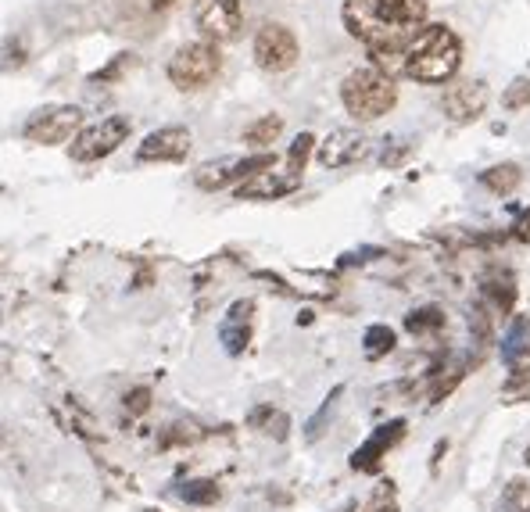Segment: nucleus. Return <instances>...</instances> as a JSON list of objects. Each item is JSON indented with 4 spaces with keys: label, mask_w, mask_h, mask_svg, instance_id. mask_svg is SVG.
Returning a JSON list of instances; mask_svg holds the SVG:
<instances>
[{
    "label": "nucleus",
    "mask_w": 530,
    "mask_h": 512,
    "mask_svg": "<svg viewBox=\"0 0 530 512\" xmlns=\"http://www.w3.org/2000/svg\"><path fill=\"white\" fill-rule=\"evenodd\" d=\"M427 0H344V29L369 54H405L412 36L427 26Z\"/></svg>",
    "instance_id": "1"
},
{
    "label": "nucleus",
    "mask_w": 530,
    "mask_h": 512,
    "mask_svg": "<svg viewBox=\"0 0 530 512\" xmlns=\"http://www.w3.org/2000/svg\"><path fill=\"white\" fill-rule=\"evenodd\" d=\"M462 65V40L445 22H427L405 47V76L416 83H452Z\"/></svg>",
    "instance_id": "2"
},
{
    "label": "nucleus",
    "mask_w": 530,
    "mask_h": 512,
    "mask_svg": "<svg viewBox=\"0 0 530 512\" xmlns=\"http://www.w3.org/2000/svg\"><path fill=\"white\" fill-rule=\"evenodd\" d=\"M341 101H344V108H348L351 119L377 122L398 104V86H394L391 76H384L380 69L366 65V69H355L344 76Z\"/></svg>",
    "instance_id": "3"
},
{
    "label": "nucleus",
    "mask_w": 530,
    "mask_h": 512,
    "mask_svg": "<svg viewBox=\"0 0 530 512\" xmlns=\"http://www.w3.org/2000/svg\"><path fill=\"white\" fill-rule=\"evenodd\" d=\"M219 72H223V54H219V47L208 40L183 43L169 61V79L176 90H183V94L205 90L208 83H215Z\"/></svg>",
    "instance_id": "4"
},
{
    "label": "nucleus",
    "mask_w": 530,
    "mask_h": 512,
    "mask_svg": "<svg viewBox=\"0 0 530 512\" xmlns=\"http://www.w3.org/2000/svg\"><path fill=\"white\" fill-rule=\"evenodd\" d=\"M129 129H133V122L126 119V115H112V119H101L94 122V126H86L76 133V140H72L69 154L72 162H101V158H108V154H115L122 144H126Z\"/></svg>",
    "instance_id": "5"
},
{
    "label": "nucleus",
    "mask_w": 530,
    "mask_h": 512,
    "mask_svg": "<svg viewBox=\"0 0 530 512\" xmlns=\"http://www.w3.org/2000/svg\"><path fill=\"white\" fill-rule=\"evenodd\" d=\"M251 51H255V65L262 72H291L301 58L298 36H294V29L283 26V22H265V26H258Z\"/></svg>",
    "instance_id": "6"
},
{
    "label": "nucleus",
    "mask_w": 530,
    "mask_h": 512,
    "mask_svg": "<svg viewBox=\"0 0 530 512\" xmlns=\"http://www.w3.org/2000/svg\"><path fill=\"white\" fill-rule=\"evenodd\" d=\"M276 154L258 151L248 154V158H219V162H205L194 172V183L201 190H226V187H240L244 180L258 176V172L273 169Z\"/></svg>",
    "instance_id": "7"
},
{
    "label": "nucleus",
    "mask_w": 530,
    "mask_h": 512,
    "mask_svg": "<svg viewBox=\"0 0 530 512\" xmlns=\"http://www.w3.org/2000/svg\"><path fill=\"white\" fill-rule=\"evenodd\" d=\"M83 108L76 104H54V108H40L33 119L26 122V140L40 147H58L65 140H76V133L83 129Z\"/></svg>",
    "instance_id": "8"
},
{
    "label": "nucleus",
    "mask_w": 530,
    "mask_h": 512,
    "mask_svg": "<svg viewBox=\"0 0 530 512\" xmlns=\"http://www.w3.org/2000/svg\"><path fill=\"white\" fill-rule=\"evenodd\" d=\"M194 18L208 43H230L244 29V0H197Z\"/></svg>",
    "instance_id": "9"
},
{
    "label": "nucleus",
    "mask_w": 530,
    "mask_h": 512,
    "mask_svg": "<svg viewBox=\"0 0 530 512\" xmlns=\"http://www.w3.org/2000/svg\"><path fill=\"white\" fill-rule=\"evenodd\" d=\"M405 430H409L405 419H387V423H380V427L373 430V434H369L355 452H351V470L355 473H377L380 466H384L387 452L402 444Z\"/></svg>",
    "instance_id": "10"
},
{
    "label": "nucleus",
    "mask_w": 530,
    "mask_h": 512,
    "mask_svg": "<svg viewBox=\"0 0 530 512\" xmlns=\"http://www.w3.org/2000/svg\"><path fill=\"white\" fill-rule=\"evenodd\" d=\"M491 101V90L484 79H455L445 86V97H441V108L452 122H473L484 115Z\"/></svg>",
    "instance_id": "11"
},
{
    "label": "nucleus",
    "mask_w": 530,
    "mask_h": 512,
    "mask_svg": "<svg viewBox=\"0 0 530 512\" xmlns=\"http://www.w3.org/2000/svg\"><path fill=\"white\" fill-rule=\"evenodd\" d=\"M369 147H373V140H369L366 133H359V129H334V133L319 144L316 158L323 169H348V165L366 162Z\"/></svg>",
    "instance_id": "12"
},
{
    "label": "nucleus",
    "mask_w": 530,
    "mask_h": 512,
    "mask_svg": "<svg viewBox=\"0 0 530 512\" xmlns=\"http://www.w3.org/2000/svg\"><path fill=\"white\" fill-rule=\"evenodd\" d=\"M194 147V137H190L187 126H162L147 133L144 144L137 147V162L151 165V162H183Z\"/></svg>",
    "instance_id": "13"
},
{
    "label": "nucleus",
    "mask_w": 530,
    "mask_h": 512,
    "mask_svg": "<svg viewBox=\"0 0 530 512\" xmlns=\"http://www.w3.org/2000/svg\"><path fill=\"white\" fill-rule=\"evenodd\" d=\"M301 187V172H276L265 169L258 172V176H251V180H244L240 187H233V194L240 197V201H280V197L294 194V190Z\"/></svg>",
    "instance_id": "14"
},
{
    "label": "nucleus",
    "mask_w": 530,
    "mask_h": 512,
    "mask_svg": "<svg viewBox=\"0 0 530 512\" xmlns=\"http://www.w3.org/2000/svg\"><path fill=\"white\" fill-rule=\"evenodd\" d=\"M251 333H255V301H233L226 319L219 323V341H223V348L230 355H244V348L251 344Z\"/></svg>",
    "instance_id": "15"
},
{
    "label": "nucleus",
    "mask_w": 530,
    "mask_h": 512,
    "mask_svg": "<svg viewBox=\"0 0 530 512\" xmlns=\"http://www.w3.org/2000/svg\"><path fill=\"white\" fill-rule=\"evenodd\" d=\"M480 294H484V301L495 308L498 316H509L516 305L513 273H509V269H491V273H484V280H480Z\"/></svg>",
    "instance_id": "16"
},
{
    "label": "nucleus",
    "mask_w": 530,
    "mask_h": 512,
    "mask_svg": "<svg viewBox=\"0 0 530 512\" xmlns=\"http://www.w3.org/2000/svg\"><path fill=\"white\" fill-rule=\"evenodd\" d=\"M248 427L265 437H273V441H287V434H291V416L273 409V405H255V409L248 412Z\"/></svg>",
    "instance_id": "17"
},
{
    "label": "nucleus",
    "mask_w": 530,
    "mask_h": 512,
    "mask_svg": "<svg viewBox=\"0 0 530 512\" xmlns=\"http://www.w3.org/2000/svg\"><path fill=\"white\" fill-rule=\"evenodd\" d=\"M477 180H480V187H484V190L505 197V194H513V190L523 183V169L516 162H502V165H491V169H484Z\"/></svg>",
    "instance_id": "18"
},
{
    "label": "nucleus",
    "mask_w": 530,
    "mask_h": 512,
    "mask_svg": "<svg viewBox=\"0 0 530 512\" xmlns=\"http://www.w3.org/2000/svg\"><path fill=\"white\" fill-rule=\"evenodd\" d=\"M445 326H448L445 308H437V305L412 308L409 316H405V330H409L412 337H430V333L445 330Z\"/></svg>",
    "instance_id": "19"
},
{
    "label": "nucleus",
    "mask_w": 530,
    "mask_h": 512,
    "mask_svg": "<svg viewBox=\"0 0 530 512\" xmlns=\"http://www.w3.org/2000/svg\"><path fill=\"white\" fill-rule=\"evenodd\" d=\"M523 351H530V316H516L509 323V330L502 337V362L516 366V359H520Z\"/></svg>",
    "instance_id": "20"
},
{
    "label": "nucleus",
    "mask_w": 530,
    "mask_h": 512,
    "mask_svg": "<svg viewBox=\"0 0 530 512\" xmlns=\"http://www.w3.org/2000/svg\"><path fill=\"white\" fill-rule=\"evenodd\" d=\"M283 133V119L280 115H262L244 129V144L255 147V151H269V144H276Z\"/></svg>",
    "instance_id": "21"
},
{
    "label": "nucleus",
    "mask_w": 530,
    "mask_h": 512,
    "mask_svg": "<svg viewBox=\"0 0 530 512\" xmlns=\"http://www.w3.org/2000/svg\"><path fill=\"white\" fill-rule=\"evenodd\" d=\"M394 344H398V333H394L387 323H373L366 330V337H362V351H366L369 362H377V359H384V355H391Z\"/></svg>",
    "instance_id": "22"
},
{
    "label": "nucleus",
    "mask_w": 530,
    "mask_h": 512,
    "mask_svg": "<svg viewBox=\"0 0 530 512\" xmlns=\"http://www.w3.org/2000/svg\"><path fill=\"white\" fill-rule=\"evenodd\" d=\"M176 495L183 498L187 505H215L223 498V487L215 484V480L201 477V480H187V484L176 487Z\"/></svg>",
    "instance_id": "23"
},
{
    "label": "nucleus",
    "mask_w": 530,
    "mask_h": 512,
    "mask_svg": "<svg viewBox=\"0 0 530 512\" xmlns=\"http://www.w3.org/2000/svg\"><path fill=\"white\" fill-rule=\"evenodd\" d=\"M344 398V384H337L334 391L326 394L323 398V405H319V412L312 419H308L305 423V437L308 441H319V437L326 434V423H330V419H334V412H337V402H341Z\"/></svg>",
    "instance_id": "24"
},
{
    "label": "nucleus",
    "mask_w": 530,
    "mask_h": 512,
    "mask_svg": "<svg viewBox=\"0 0 530 512\" xmlns=\"http://www.w3.org/2000/svg\"><path fill=\"white\" fill-rule=\"evenodd\" d=\"M402 505H398V484L394 480H380L373 491H369L366 505H362V512H398Z\"/></svg>",
    "instance_id": "25"
},
{
    "label": "nucleus",
    "mask_w": 530,
    "mask_h": 512,
    "mask_svg": "<svg viewBox=\"0 0 530 512\" xmlns=\"http://www.w3.org/2000/svg\"><path fill=\"white\" fill-rule=\"evenodd\" d=\"M498 512H530V484L527 480H509V484H505Z\"/></svg>",
    "instance_id": "26"
},
{
    "label": "nucleus",
    "mask_w": 530,
    "mask_h": 512,
    "mask_svg": "<svg viewBox=\"0 0 530 512\" xmlns=\"http://www.w3.org/2000/svg\"><path fill=\"white\" fill-rule=\"evenodd\" d=\"M312 151H316V137H312V133H298V137H294V144H291V151H287V169L305 172Z\"/></svg>",
    "instance_id": "27"
},
{
    "label": "nucleus",
    "mask_w": 530,
    "mask_h": 512,
    "mask_svg": "<svg viewBox=\"0 0 530 512\" xmlns=\"http://www.w3.org/2000/svg\"><path fill=\"white\" fill-rule=\"evenodd\" d=\"M502 108H505V111L530 108V79H527V76L513 79V83L505 86V94H502Z\"/></svg>",
    "instance_id": "28"
},
{
    "label": "nucleus",
    "mask_w": 530,
    "mask_h": 512,
    "mask_svg": "<svg viewBox=\"0 0 530 512\" xmlns=\"http://www.w3.org/2000/svg\"><path fill=\"white\" fill-rule=\"evenodd\" d=\"M26 58H29V51H22V47H18V40L11 36V40L4 43V54H0V72L22 69V65H26Z\"/></svg>",
    "instance_id": "29"
},
{
    "label": "nucleus",
    "mask_w": 530,
    "mask_h": 512,
    "mask_svg": "<svg viewBox=\"0 0 530 512\" xmlns=\"http://www.w3.org/2000/svg\"><path fill=\"white\" fill-rule=\"evenodd\" d=\"M129 65H133V54H119L112 65H104V69L94 72L90 79H94V83H112V79H122V72H126Z\"/></svg>",
    "instance_id": "30"
},
{
    "label": "nucleus",
    "mask_w": 530,
    "mask_h": 512,
    "mask_svg": "<svg viewBox=\"0 0 530 512\" xmlns=\"http://www.w3.org/2000/svg\"><path fill=\"white\" fill-rule=\"evenodd\" d=\"M470 330L477 333V341H480V344H488V341H491V316H488V308H484V305H473V312H470Z\"/></svg>",
    "instance_id": "31"
},
{
    "label": "nucleus",
    "mask_w": 530,
    "mask_h": 512,
    "mask_svg": "<svg viewBox=\"0 0 530 512\" xmlns=\"http://www.w3.org/2000/svg\"><path fill=\"white\" fill-rule=\"evenodd\" d=\"M151 409V391L147 387H133V391L126 394V412H133V416H140V412Z\"/></svg>",
    "instance_id": "32"
},
{
    "label": "nucleus",
    "mask_w": 530,
    "mask_h": 512,
    "mask_svg": "<svg viewBox=\"0 0 530 512\" xmlns=\"http://www.w3.org/2000/svg\"><path fill=\"white\" fill-rule=\"evenodd\" d=\"M394 147H384L380 151V165L384 169H394V165H402L405 162V154H409V144H402V140H391Z\"/></svg>",
    "instance_id": "33"
},
{
    "label": "nucleus",
    "mask_w": 530,
    "mask_h": 512,
    "mask_svg": "<svg viewBox=\"0 0 530 512\" xmlns=\"http://www.w3.org/2000/svg\"><path fill=\"white\" fill-rule=\"evenodd\" d=\"M373 258H384V248H362V251H351V255L341 258V265H362V262H373Z\"/></svg>",
    "instance_id": "34"
},
{
    "label": "nucleus",
    "mask_w": 530,
    "mask_h": 512,
    "mask_svg": "<svg viewBox=\"0 0 530 512\" xmlns=\"http://www.w3.org/2000/svg\"><path fill=\"white\" fill-rule=\"evenodd\" d=\"M513 240H520V244H530V208H523L520 219L513 222Z\"/></svg>",
    "instance_id": "35"
},
{
    "label": "nucleus",
    "mask_w": 530,
    "mask_h": 512,
    "mask_svg": "<svg viewBox=\"0 0 530 512\" xmlns=\"http://www.w3.org/2000/svg\"><path fill=\"white\" fill-rule=\"evenodd\" d=\"M176 0H151V11H165V8H172Z\"/></svg>",
    "instance_id": "36"
},
{
    "label": "nucleus",
    "mask_w": 530,
    "mask_h": 512,
    "mask_svg": "<svg viewBox=\"0 0 530 512\" xmlns=\"http://www.w3.org/2000/svg\"><path fill=\"white\" fill-rule=\"evenodd\" d=\"M355 509H359V505H355V502H344L341 509H334V512H355Z\"/></svg>",
    "instance_id": "37"
},
{
    "label": "nucleus",
    "mask_w": 530,
    "mask_h": 512,
    "mask_svg": "<svg viewBox=\"0 0 530 512\" xmlns=\"http://www.w3.org/2000/svg\"><path fill=\"white\" fill-rule=\"evenodd\" d=\"M523 459H527V466H530V448H527V455H523Z\"/></svg>",
    "instance_id": "38"
},
{
    "label": "nucleus",
    "mask_w": 530,
    "mask_h": 512,
    "mask_svg": "<svg viewBox=\"0 0 530 512\" xmlns=\"http://www.w3.org/2000/svg\"><path fill=\"white\" fill-rule=\"evenodd\" d=\"M147 512H158V509H147Z\"/></svg>",
    "instance_id": "39"
}]
</instances>
